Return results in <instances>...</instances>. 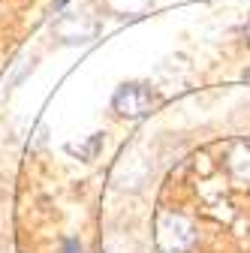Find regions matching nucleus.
I'll return each instance as SVG.
<instances>
[{
  "instance_id": "nucleus-1",
  "label": "nucleus",
  "mask_w": 250,
  "mask_h": 253,
  "mask_svg": "<svg viewBox=\"0 0 250 253\" xmlns=\"http://www.w3.org/2000/svg\"><path fill=\"white\" fill-rule=\"evenodd\" d=\"M154 238L163 253H190L196 244V226L178 211H160L154 220Z\"/></svg>"
},
{
  "instance_id": "nucleus-7",
  "label": "nucleus",
  "mask_w": 250,
  "mask_h": 253,
  "mask_svg": "<svg viewBox=\"0 0 250 253\" xmlns=\"http://www.w3.org/2000/svg\"><path fill=\"white\" fill-rule=\"evenodd\" d=\"M64 3H67V0H54V6H57V9H60V6H64Z\"/></svg>"
},
{
  "instance_id": "nucleus-3",
  "label": "nucleus",
  "mask_w": 250,
  "mask_h": 253,
  "mask_svg": "<svg viewBox=\"0 0 250 253\" xmlns=\"http://www.w3.org/2000/svg\"><path fill=\"white\" fill-rule=\"evenodd\" d=\"M51 34L57 37V42H64V45H84V42H90L93 37L100 34V24L93 21L90 15H64V18H57L54 24H51Z\"/></svg>"
},
{
  "instance_id": "nucleus-4",
  "label": "nucleus",
  "mask_w": 250,
  "mask_h": 253,
  "mask_svg": "<svg viewBox=\"0 0 250 253\" xmlns=\"http://www.w3.org/2000/svg\"><path fill=\"white\" fill-rule=\"evenodd\" d=\"M223 166L235 187H250V142L247 139H238L229 145Z\"/></svg>"
},
{
  "instance_id": "nucleus-2",
  "label": "nucleus",
  "mask_w": 250,
  "mask_h": 253,
  "mask_svg": "<svg viewBox=\"0 0 250 253\" xmlns=\"http://www.w3.org/2000/svg\"><path fill=\"white\" fill-rule=\"evenodd\" d=\"M157 103H160L157 90H154L151 84H145V82H124L115 90V97H112V109L121 118H127V121L148 118L154 109H157Z\"/></svg>"
},
{
  "instance_id": "nucleus-6",
  "label": "nucleus",
  "mask_w": 250,
  "mask_h": 253,
  "mask_svg": "<svg viewBox=\"0 0 250 253\" xmlns=\"http://www.w3.org/2000/svg\"><path fill=\"white\" fill-rule=\"evenodd\" d=\"M64 253H82L79 238H64Z\"/></svg>"
},
{
  "instance_id": "nucleus-5",
  "label": "nucleus",
  "mask_w": 250,
  "mask_h": 253,
  "mask_svg": "<svg viewBox=\"0 0 250 253\" xmlns=\"http://www.w3.org/2000/svg\"><path fill=\"white\" fill-rule=\"evenodd\" d=\"M67 151H70L73 157H79V160H93V157L103 151V133H93V136H87L84 142H70Z\"/></svg>"
},
{
  "instance_id": "nucleus-8",
  "label": "nucleus",
  "mask_w": 250,
  "mask_h": 253,
  "mask_svg": "<svg viewBox=\"0 0 250 253\" xmlns=\"http://www.w3.org/2000/svg\"><path fill=\"white\" fill-rule=\"evenodd\" d=\"M244 34H247V40H250V21H247V30H244Z\"/></svg>"
}]
</instances>
